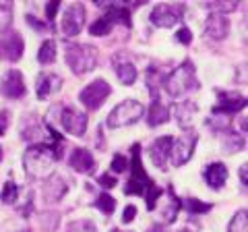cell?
Masks as SVG:
<instances>
[{"label":"cell","mask_w":248,"mask_h":232,"mask_svg":"<svg viewBox=\"0 0 248 232\" xmlns=\"http://www.w3.org/2000/svg\"><path fill=\"white\" fill-rule=\"evenodd\" d=\"M60 122L66 133H71L75 137H83L85 131H87V114L75 110V108H62Z\"/></svg>","instance_id":"obj_10"},{"label":"cell","mask_w":248,"mask_h":232,"mask_svg":"<svg viewBox=\"0 0 248 232\" xmlns=\"http://www.w3.org/2000/svg\"><path fill=\"white\" fill-rule=\"evenodd\" d=\"M112 232H122V230H118V228H114V230H112Z\"/></svg>","instance_id":"obj_48"},{"label":"cell","mask_w":248,"mask_h":232,"mask_svg":"<svg viewBox=\"0 0 248 232\" xmlns=\"http://www.w3.org/2000/svg\"><path fill=\"white\" fill-rule=\"evenodd\" d=\"M205 181L211 189H221L228 181V166L221 162H213L205 168Z\"/></svg>","instance_id":"obj_18"},{"label":"cell","mask_w":248,"mask_h":232,"mask_svg":"<svg viewBox=\"0 0 248 232\" xmlns=\"http://www.w3.org/2000/svg\"><path fill=\"white\" fill-rule=\"evenodd\" d=\"M149 232H166V228H164V226H153Z\"/></svg>","instance_id":"obj_46"},{"label":"cell","mask_w":248,"mask_h":232,"mask_svg":"<svg viewBox=\"0 0 248 232\" xmlns=\"http://www.w3.org/2000/svg\"><path fill=\"white\" fill-rule=\"evenodd\" d=\"M139 149H141L139 145H133V160H130V164H128L133 176L128 179L126 187H124V193H126V195H145V191L153 184V181L147 176L145 168H143L141 151H139Z\"/></svg>","instance_id":"obj_5"},{"label":"cell","mask_w":248,"mask_h":232,"mask_svg":"<svg viewBox=\"0 0 248 232\" xmlns=\"http://www.w3.org/2000/svg\"><path fill=\"white\" fill-rule=\"evenodd\" d=\"M42 193H44V199L48 201V203H58V201L64 197V193H66V182H64V179H62L60 174L48 176V179H46V182H44Z\"/></svg>","instance_id":"obj_15"},{"label":"cell","mask_w":248,"mask_h":232,"mask_svg":"<svg viewBox=\"0 0 248 232\" xmlns=\"http://www.w3.org/2000/svg\"><path fill=\"white\" fill-rule=\"evenodd\" d=\"M209 125H211L215 131H228L230 129V118L228 116H213V118L209 120Z\"/></svg>","instance_id":"obj_38"},{"label":"cell","mask_w":248,"mask_h":232,"mask_svg":"<svg viewBox=\"0 0 248 232\" xmlns=\"http://www.w3.org/2000/svg\"><path fill=\"white\" fill-rule=\"evenodd\" d=\"M110 94H112L110 83H106L104 79H95L79 94V102H83V106L87 110H97V108H102V104L106 102Z\"/></svg>","instance_id":"obj_6"},{"label":"cell","mask_w":248,"mask_h":232,"mask_svg":"<svg viewBox=\"0 0 248 232\" xmlns=\"http://www.w3.org/2000/svg\"><path fill=\"white\" fill-rule=\"evenodd\" d=\"M246 168H248L246 164L240 168V179H242V187H246V182H248V170H246Z\"/></svg>","instance_id":"obj_45"},{"label":"cell","mask_w":248,"mask_h":232,"mask_svg":"<svg viewBox=\"0 0 248 232\" xmlns=\"http://www.w3.org/2000/svg\"><path fill=\"white\" fill-rule=\"evenodd\" d=\"M205 6L211 13H217V15H226V13H232L238 9V2L230 0V2H205Z\"/></svg>","instance_id":"obj_31"},{"label":"cell","mask_w":248,"mask_h":232,"mask_svg":"<svg viewBox=\"0 0 248 232\" xmlns=\"http://www.w3.org/2000/svg\"><path fill=\"white\" fill-rule=\"evenodd\" d=\"M182 4H157L151 11V23L155 27H174L176 23L182 21Z\"/></svg>","instance_id":"obj_7"},{"label":"cell","mask_w":248,"mask_h":232,"mask_svg":"<svg viewBox=\"0 0 248 232\" xmlns=\"http://www.w3.org/2000/svg\"><path fill=\"white\" fill-rule=\"evenodd\" d=\"M71 168L81 174L93 172V170H95V160H93L91 151H87L85 148H75L71 151Z\"/></svg>","instance_id":"obj_16"},{"label":"cell","mask_w":248,"mask_h":232,"mask_svg":"<svg viewBox=\"0 0 248 232\" xmlns=\"http://www.w3.org/2000/svg\"><path fill=\"white\" fill-rule=\"evenodd\" d=\"M205 33L211 37V40H223V37H228V33H230V19L226 17V15L211 13L207 17Z\"/></svg>","instance_id":"obj_14"},{"label":"cell","mask_w":248,"mask_h":232,"mask_svg":"<svg viewBox=\"0 0 248 232\" xmlns=\"http://www.w3.org/2000/svg\"><path fill=\"white\" fill-rule=\"evenodd\" d=\"M58 224H60V215L56 212H44L40 215V226L46 232H54L58 228Z\"/></svg>","instance_id":"obj_28"},{"label":"cell","mask_w":248,"mask_h":232,"mask_svg":"<svg viewBox=\"0 0 248 232\" xmlns=\"http://www.w3.org/2000/svg\"><path fill=\"white\" fill-rule=\"evenodd\" d=\"M58 6H60L58 0H52V2H50L48 6H46V17H48L50 21L54 19V15H56V11H58Z\"/></svg>","instance_id":"obj_42"},{"label":"cell","mask_w":248,"mask_h":232,"mask_svg":"<svg viewBox=\"0 0 248 232\" xmlns=\"http://www.w3.org/2000/svg\"><path fill=\"white\" fill-rule=\"evenodd\" d=\"M62 158V151L58 145H48V143H35L25 151L23 156V166L31 176H42L52 168L56 160Z\"/></svg>","instance_id":"obj_1"},{"label":"cell","mask_w":248,"mask_h":232,"mask_svg":"<svg viewBox=\"0 0 248 232\" xmlns=\"http://www.w3.org/2000/svg\"><path fill=\"white\" fill-rule=\"evenodd\" d=\"M0 91H2L4 98H11V99H17L23 98L27 94V87H25V81H23V75L17 71V68H11L2 75V81H0Z\"/></svg>","instance_id":"obj_11"},{"label":"cell","mask_w":248,"mask_h":232,"mask_svg":"<svg viewBox=\"0 0 248 232\" xmlns=\"http://www.w3.org/2000/svg\"><path fill=\"white\" fill-rule=\"evenodd\" d=\"M0 46H2L6 58H9L11 63H17V60L23 56V50H25V42H23V37L19 35V32H15V29H6L2 33Z\"/></svg>","instance_id":"obj_12"},{"label":"cell","mask_w":248,"mask_h":232,"mask_svg":"<svg viewBox=\"0 0 248 232\" xmlns=\"http://www.w3.org/2000/svg\"><path fill=\"white\" fill-rule=\"evenodd\" d=\"M145 114V106L137 99H126V102H120L114 110L108 114V127L110 129H120V127H128L135 125L137 120H141Z\"/></svg>","instance_id":"obj_4"},{"label":"cell","mask_w":248,"mask_h":232,"mask_svg":"<svg viewBox=\"0 0 248 232\" xmlns=\"http://www.w3.org/2000/svg\"><path fill=\"white\" fill-rule=\"evenodd\" d=\"M0 160H2V148H0Z\"/></svg>","instance_id":"obj_47"},{"label":"cell","mask_w":248,"mask_h":232,"mask_svg":"<svg viewBox=\"0 0 248 232\" xmlns=\"http://www.w3.org/2000/svg\"><path fill=\"white\" fill-rule=\"evenodd\" d=\"M180 207H182V203L178 201V197L174 195V189L170 187L168 189V203H166V207H164V220L166 222H174L176 218H178V212H180Z\"/></svg>","instance_id":"obj_23"},{"label":"cell","mask_w":248,"mask_h":232,"mask_svg":"<svg viewBox=\"0 0 248 232\" xmlns=\"http://www.w3.org/2000/svg\"><path fill=\"white\" fill-rule=\"evenodd\" d=\"M116 73H118V79L124 83V85H133L137 81V68L135 65H130V63H122L118 65V68H116Z\"/></svg>","instance_id":"obj_25"},{"label":"cell","mask_w":248,"mask_h":232,"mask_svg":"<svg viewBox=\"0 0 248 232\" xmlns=\"http://www.w3.org/2000/svg\"><path fill=\"white\" fill-rule=\"evenodd\" d=\"M66 232H97V228L91 220H75L66 226Z\"/></svg>","instance_id":"obj_32"},{"label":"cell","mask_w":248,"mask_h":232,"mask_svg":"<svg viewBox=\"0 0 248 232\" xmlns=\"http://www.w3.org/2000/svg\"><path fill=\"white\" fill-rule=\"evenodd\" d=\"M170 120V108L164 106L161 102H153L151 108H149V127H157V125H164V122Z\"/></svg>","instance_id":"obj_21"},{"label":"cell","mask_w":248,"mask_h":232,"mask_svg":"<svg viewBox=\"0 0 248 232\" xmlns=\"http://www.w3.org/2000/svg\"><path fill=\"white\" fill-rule=\"evenodd\" d=\"M221 98V104H217L213 108V114H234V112H240L242 108L246 106V99L242 96H238V94H219Z\"/></svg>","instance_id":"obj_17"},{"label":"cell","mask_w":248,"mask_h":232,"mask_svg":"<svg viewBox=\"0 0 248 232\" xmlns=\"http://www.w3.org/2000/svg\"><path fill=\"white\" fill-rule=\"evenodd\" d=\"M112 25L114 23L108 19V17H102V19H97L95 23H91V27H89V33L91 35H97V37H104L112 32Z\"/></svg>","instance_id":"obj_27"},{"label":"cell","mask_w":248,"mask_h":232,"mask_svg":"<svg viewBox=\"0 0 248 232\" xmlns=\"http://www.w3.org/2000/svg\"><path fill=\"white\" fill-rule=\"evenodd\" d=\"M17 197H19V187L15 184L13 181H9L2 187V193H0V199H2V203H6V205H11V203H15L17 201Z\"/></svg>","instance_id":"obj_30"},{"label":"cell","mask_w":248,"mask_h":232,"mask_svg":"<svg viewBox=\"0 0 248 232\" xmlns=\"http://www.w3.org/2000/svg\"><path fill=\"white\" fill-rule=\"evenodd\" d=\"M246 228H248V212L240 210V212H236L234 218H232L228 232H246Z\"/></svg>","instance_id":"obj_26"},{"label":"cell","mask_w":248,"mask_h":232,"mask_svg":"<svg viewBox=\"0 0 248 232\" xmlns=\"http://www.w3.org/2000/svg\"><path fill=\"white\" fill-rule=\"evenodd\" d=\"M108 19H110L112 23L114 21H118V23H124L126 27H130V9L128 6H124V4H110L108 6V15H106Z\"/></svg>","instance_id":"obj_22"},{"label":"cell","mask_w":248,"mask_h":232,"mask_svg":"<svg viewBox=\"0 0 248 232\" xmlns=\"http://www.w3.org/2000/svg\"><path fill=\"white\" fill-rule=\"evenodd\" d=\"M95 207L102 214H106V215H112L114 214V210H116V199L112 197V195H108V193H102V195L97 197V201H95Z\"/></svg>","instance_id":"obj_29"},{"label":"cell","mask_w":248,"mask_h":232,"mask_svg":"<svg viewBox=\"0 0 248 232\" xmlns=\"http://www.w3.org/2000/svg\"><path fill=\"white\" fill-rule=\"evenodd\" d=\"M226 148H228V151H230V153H236L240 148H244V137H238V135H228Z\"/></svg>","instance_id":"obj_37"},{"label":"cell","mask_w":248,"mask_h":232,"mask_svg":"<svg viewBox=\"0 0 248 232\" xmlns=\"http://www.w3.org/2000/svg\"><path fill=\"white\" fill-rule=\"evenodd\" d=\"M135 215H137V207L135 205H126V207H124V212H122V222L130 224L135 220Z\"/></svg>","instance_id":"obj_40"},{"label":"cell","mask_w":248,"mask_h":232,"mask_svg":"<svg viewBox=\"0 0 248 232\" xmlns=\"http://www.w3.org/2000/svg\"><path fill=\"white\" fill-rule=\"evenodd\" d=\"M195 143H197V135H182L180 139H176L172 143V149H170V160L172 164L178 168V166H184L186 162L192 158V151H195Z\"/></svg>","instance_id":"obj_9"},{"label":"cell","mask_w":248,"mask_h":232,"mask_svg":"<svg viewBox=\"0 0 248 232\" xmlns=\"http://www.w3.org/2000/svg\"><path fill=\"white\" fill-rule=\"evenodd\" d=\"M174 112H176L178 125L182 129H186V127L192 125V118H195V114H197V104L195 102H180L174 108Z\"/></svg>","instance_id":"obj_20"},{"label":"cell","mask_w":248,"mask_h":232,"mask_svg":"<svg viewBox=\"0 0 248 232\" xmlns=\"http://www.w3.org/2000/svg\"><path fill=\"white\" fill-rule=\"evenodd\" d=\"M66 65L75 75H85L95 68L97 65V50L87 44H77L66 48Z\"/></svg>","instance_id":"obj_3"},{"label":"cell","mask_w":248,"mask_h":232,"mask_svg":"<svg viewBox=\"0 0 248 232\" xmlns=\"http://www.w3.org/2000/svg\"><path fill=\"white\" fill-rule=\"evenodd\" d=\"M159 195H161V189L157 187V184H151V187L149 189H147L145 191V199H147V210H155V201H157L159 199Z\"/></svg>","instance_id":"obj_35"},{"label":"cell","mask_w":248,"mask_h":232,"mask_svg":"<svg viewBox=\"0 0 248 232\" xmlns=\"http://www.w3.org/2000/svg\"><path fill=\"white\" fill-rule=\"evenodd\" d=\"M11 15H13V4L0 2V32H6V27L11 25Z\"/></svg>","instance_id":"obj_34"},{"label":"cell","mask_w":248,"mask_h":232,"mask_svg":"<svg viewBox=\"0 0 248 232\" xmlns=\"http://www.w3.org/2000/svg\"><path fill=\"white\" fill-rule=\"evenodd\" d=\"M166 89L170 96H182L186 91L190 89H197L199 87V79H197V73H195V65L190 63V60H184V63L174 68V73L168 75V79L164 81Z\"/></svg>","instance_id":"obj_2"},{"label":"cell","mask_w":248,"mask_h":232,"mask_svg":"<svg viewBox=\"0 0 248 232\" xmlns=\"http://www.w3.org/2000/svg\"><path fill=\"white\" fill-rule=\"evenodd\" d=\"M99 184L102 187H106V189H112V187H116V176H112V174H102L99 176Z\"/></svg>","instance_id":"obj_41"},{"label":"cell","mask_w":248,"mask_h":232,"mask_svg":"<svg viewBox=\"0 0 248 232\" xmlns=\"http://www.w3.org/2000/svg\"><path fill=\"white\" fill-rule=\"evenodd\" d=\"M172 143H174V137H159L155 139L149 148V153H151V160L153 164L164 170L168 160H170V149H172Z\"/></svg>","instance_id":"obj_13"},{"label":"cell","mask_w":248,"mask_h":232,"mask_svg":"<svg viewBox=\"0 0 248 232\" xmlns=\"http://www.w3.org/2000/svg\"><path fill=\"white\" fill-rule=\"evenodd\" d=\"M25 19H27V23H29L31 27H35V29H37V32H44V29H46V25H44V23H37L33 15H27Z\"/></svg>","instance_id":"obj_43"},{"label":"cell","mask_w":248,"mask_h":232,"mask_svg":"<svg viewBox=\"0 0 248 232\" xmlns=\"http://www.w3.org/2000/svg\"><path fill=\"white\" fill-rule=\"evenodd\" d=\"M186 210H188L190 214H207L209 210H211V203H203V201L190 197V199H186Z\"/></svg>","instance_id":"obj_33"},{"label":"cell","mask_w":248,"mask_h":232,"mask_svg":"<svg viewBox=\"0 0 248 232\" xmlns=\"http://www.w3.org/2000/svg\"><path fill=\"white\" fill-rule=\"evenodd\" d=\"M6 125H9V112H0V135H4Z\"/></svg>","instance_id":"obj_44"},{"label":"cell","mask_w":248,"mask_h":232,"mask_svg":"<svg viewBox=\"0 0 248 232\" xmlns=\"http://www.w3.org/2000/svg\"><path fill=\"white\" fill-rule=\"evenodd\" d=\"M37 60H40L42 65H52L54 60H56V44H54V40L42 42L40 52H37Z\"/></svg>","instance_id":"obj_24"},{"label":"cell","mask_w":248,"mask_h":232,"mask_svg":"<svg viewBox=\"0 0 248 232\" xmlns=\"http://www.w3.org/2000/svg\"><path fill=\"white\" fill-rule=\"evenodd\" d=\"M180 232H192V230H180Z\"/></svg>","instance_id":"obj_49"},{"label":"cell","mask_w":248,"mask_h":232,"mask_svg":"<svg viewBox=\"0 0 248 232\" xmlns=\"http://www.w3.org/2000/svg\"><path fill=\"white\" fill-rule=\"evenodd\" d=\"M176 40L180 42V44H190V42H192L190 29H188V27H180V29H178V33H176Z\"/></svg>","instance_id":"obj_39"},{"label":"cell","mask_w":248,"mask_h":232,"mask_svg":"<svg viewBox=\"0 0 248 232\" xmlns=\"http://www.w3.org/2000/svg\"><path fill=\"white\" fill-rule=\"evenodd\" d=\"M83 25H85V6L75 2L64 11V17H62V33L66 37H75L81 33Z\"/></svg>","instance_id":"obj_8"},{"label":"cell","mask_w":248,"mask_h":232,"mask_svg":"<svg viewBox=\"0 0 248 232\" xmlns=\"http://www.w3.org/2000/svg\"><path fill=\"white\" fill-rule=\"evenodd\" d=\"M62 87V79L58 75H52V73H44L37 77V98L40 99H46L48 96L56 94Z\"/></svg>","instance_id":"obj_19"},{"label":"cell","mask_w":248,"mask_h":232,"mask_svg":"<svg viewBox=\"0 0 248 232\" xmlns=\"http://www.w3.org/2000/svg\"><path fill=\"white\" fill-rule=\"evenodd\" d=\"M110 168H112V172L120 174V172H124V170H128V160L124 158L122 153H116V156L112 158V164H110Z\"/></svg>","instance_id":"obj_36"}]
</instances>
